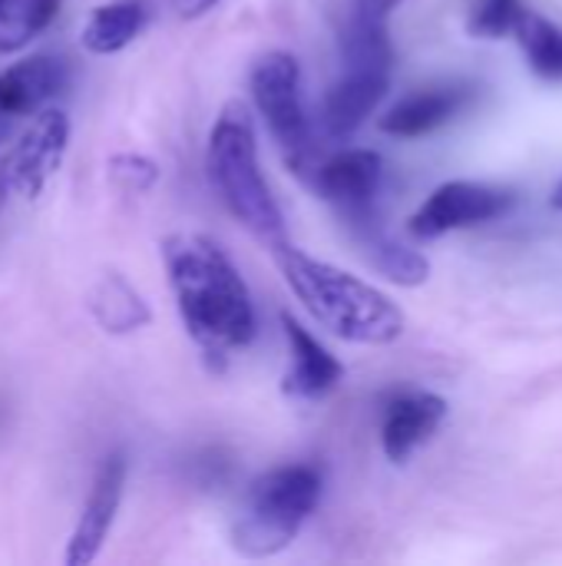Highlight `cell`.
<instances>
[{
  "label": "cell",
  "instance_id": "1",
  "mask_svg": "<svg viewBox=\"0 0 562 566\" xmlns=\"http://www.w3.org/2000/svg\"><path fill=\"white\" fill-rule=\"evenodd\" d=\"M162 262L189 338L202 358L222 371L229 358L255 338V305L245 279L229 252L199 232L169 235L162 242Z\"/></svg>",
  "mask_w": 562,
  "mask_h": 566
},
{
  "label": "cell",
  "instance_id": "2",
  "mask_svg": "<svg viewBox=\"0 0 562 566\" xmlns=\"http://www.w3.org/2000/svg\"><path fill=\"white\" fill-rule=\"evenodd\" d=\"M272 259L295 298L331 335L354 345H391L404 335V312L364 279L311 259L291 242L278 245Z\"/></svg>",
  "mask_w": 562,
  "mask_h": 566
},
{
  "label": "cell",
  "instance_id": "3",
  "mask_svg": "<svg viewBox=\"0 0 562 566\" xmlns=\"http://www.w3.org/2000/svg\"><path fill=\"white\" fill-rule=\"evenodd\" d=\"M209 182L215 186L225 209L268 249L288 242L285 216L262 176L258 163V139L255 123L248 116V106L242 99H232L222 106L212 133H209V153H205Z\"/></svg>",
  "mask_w": 562,
  "mask_h": 566
},
{
  "label": "cell",
  "instance_id": "4",
  "mask_svg": "<svg viewBox=\"0 0 562 566\" xmlns=\"http://www.w3.org/2000/svg\"><path fill=\"white\" fill-rule=\"evenodd\" d=\"M321 501V471L315 464H285L252 481L242 511L229 531L232 551L245 560H265L291 547Z\"/></svg>",
  "mask_w": 562,
  "mask_h": 566
},
{
  "label": "cell",
  "instance_id": "5",
  "mask_svg": "<svg viewBox=\"0 0 562 566\" xmlns=\"http://www.w3.org/2000/svg\"><path fill=\"white\" fill-rule=\"evenodd\" d=\"M252 96L288 169L308 182L321 159H318V143H315V129L308 119L305 93H301L298 60L285 50L262 53L252 66Z\"/></svg>",
  "mask_w": 562,
  "mask_h": 566
},
{
  "label": "cell",
  "instance_id": "6",
  "mask_svg": "<svg viewBox=\"0 0 562 566\" xmlns=\"http://www.w3.org/2000/svg\"><path fill=\"white\" fill-rule=\"evenodd\" d=\"M70 146V119L63 109H43L0 163V186L20 199H36L60 169Z\"/></svg>",
  "mask_w": 562,
  "mask_h": 566
},
{
  "label": "cell",
  "instance_id": "7",
  "mask_svg": "<svg viewBox=\"0 0 562 566\" xmlns=\"http://www.w3.org/2000/svg\"><path fill=\"white\" fill-rule=\"evenodd\" d=\"M510 202H513V196L507 189L454 179V182L437 186L424 199V206L411 216L407 229L414 239H441L454 229H467V226L500 219L510 209Z\"/></svg>",
  "mask_w": 562,
  "mask_h": 566
},
{
  "label": "cell",
  "instance_id": "8",
  "mask_svg": "<svg viewBox=\"0 0 562 566\" xmlns=\"http://www.w3.org/2000/svg\"><path fill=\"white\" fill-rule=\"evenodd\" d=\"M126 474H129V464H126V454L123 451H113V454L103 458V464L96 468L89 497H86V504L79 511V521H76V527L70 534L63 564L86 566L99 557V551H103V544H106V537L113 531L116 511L123 504Z\"/></svg>",
  "mask_w": 562,
  "mask_h": 566
},
{
  "label": "cell",
  "instance_id": "9",
  "mask_svg": "<svg viewBox=\"0 0 562 566\" xmlns=\"http://www.w3.org/2000/svg\"><path fill=\"white\" fill-rule=\"evenodd\" d=\"M348 235L354 239L358 252L391 282L397 285H424L427 275H431V262L417 252V249H407L404 242H397L388 226L381 222V209L378 202H364V206H354V209H341L338 212Z\"/></svg>",
  "mask_w": 562,
  "mask_h": 566
},
{
  "label": "cell",
  "instance_id": "10",
  "mask_svg": "<svg viewBox=\"0 0 562 566\" xmlns=\"http://www.w3.org/2000/svg\"><path fill=\"white\" fill-rule=\"evenodd\" d=\"M391 86V66L341 63V76L331 83L321 103V126L331 139L354 136L364 119L378 109Z\"/></svg>",
  "mask_w": 562,
  "mask_h": 566
},
{
  "label": "cell",
  "instance_id": "11",
  "mask_svg": "<svg viewBox=\"0 0 562 566\" xmlns=\"http://www.w3.org/2000/svg\"><path fill=\"white\" fill-rule=\"evenodd\" d=\"M282 332L288 342V371L282 391L298 401H318L344 378V365L288 312H282Z\"/></svg>",
  "mask_w": 562,
  "mask_h": 566
},
{
  "label": "cell",
  "instance_id": "12",
  "mask_svg": "<svg viewBox=\"0 0 562 566\" xmlns=\"http://www.w3.org/2000/svg\"><path fill=\"white\" fill-rule=\"evenodd\" d=\"M308 182L325 202L335 206V212L378 202L384 182V159L374 149H344L318 163Z\"/></svg>",
  "mask_w": 562,
  "mask_h": 566
},
{
  "label": "cell",
  "instance_id": "13",
  "mask_svg": "<svg viewBox=\"0 0 562 566\" xmlns=\"http://www.w3.org/2000/svg\"><path fill=\"white\" fill-rule=\"evenodd\" d=\"M447 418V401L431 391H397L384 405L381 421V448L388 461L404 464L424 441L434 438V431Z\"/></svg>",
  "mask_w": 562,
  "mask_h": 566
},
{
  "label": "cell",
  "instance_id": "14",
  "mask_svg": "<svg viewBox=\"0 0 562 566\" xmlns=\"http://www.w3.org/2000/svg\"><path fill=\"white\" fill-rule=\"evenodd\" d=\"M470 96H474V90L464 83L424 86V90L404 96L401 103H394L381 116V129L388 136H401V139L427 136V133L441 129L444 123H450L464 106H470Z\"/></svg>",
  "mask_w": 562,
  "mask_h": 566
},
{
  "label": "cell",
  "instance_id": "15",
  "mask_svg": "<svg viewBox=\"0 0 562 566\" xmlns=\"http://www.w3.org/2000/svg\"><path fill=\"white\" fill-rule=\"evenodd\" d=\"M66 86V63L60 56H30L0 73V116L13 119L40 109Z\"/></svg>",
  "mask_w": 562,
  "mask_h": 566
},
{
  "label": "cell",
  "instance_id": "16",
  "mask_svg": "<svg viewBox=\"0 0 562 566\" xmlns=\"http://www.w3.org/2000/svg\"><path fill=\"white\" fill-rule=\"evenodd\" d=\"M146 27V7L142 0H116V3H103L89 13L79 40L89 53L96 56H109L119 53L123 46H129Z\"/></svg>",
  "mask_w": 562,
  "mask_h": 566
},
{
  "label": "cell",
  "instance_id": "17",
  "mask_svg": "<svg viewBox=\"0 0 562 566\" xmlns=\"http://www.w3.org/2000/svg\"><path fill=\"white\" fill-rule=\"evenodd\" d=\"M89 312L96 325L109 335H129L149 325L152 312L142 295L123 275H103L99 285L89 292Z\"/></svg>",
  "mask_w": 562,
  "mask_h": 566
},
{
  "label": "cell",
  "instance_id": "18",
  "mask_svg": "<svg viewBox=\"0 0 562 566\" xmlns=\"http://www.w3.org/2000/svg\"><path fill=\"white\" fill-rule=\"evenodd\" d=\"M513 33H517L537 76L562 80V30L553 20H547L533 10H520Z\"/></svg>",
  "mask_w": 562,
  "mask_h": 566
},
{
  "label": "cell",
  "instance_id": "19",
  "mask_svg": "<svg viewBox=\"0 0 562 566\" xmlns=\"http://www.w3.org/2000/svg\"><path fill=\"white\" fill-rule=\"evenodd\" d=\"M63 0H0V53L23 50L33 36H40Z\"/></svg>",
  "mask_w": 562,
  "mask_h": 566
},
{
  "label": "cell",
  "instance_id": "20",
  "mask_svg": "<svg viewBox=\"0 0 562 566\" xmlns=\"http://www.w3.org/2000/svg\"><path fill=\"white\" fill-rule=\"evenodd\" d=\"M520 10H523L520 0H477L467 27L474 36H503V33H513Z\"/></svg>",
  "mask_w": 562,
  "mask_h": 566
},
{
  "label": "cell",
  "instance_id": "21",
  "mask_svg": "<svg viewBox=\"0 0 562 566\" xmlns=\"http://www.w3.org/2000/svg\"><path fill=\"white\" fill-rule=\"evenodd\" d=\"M109 176L116 179L119 189L126 192H149L159 179V166L149 159V156H139V153H119L109 159Z\"/></svg>",
  "mask_w": 562,
  "mask_h": 566
},
{
  "label": "cell",
  "instance_id": "22",
  "mask_svg": "<svg viewBox=\"0 0 562 566\" xmlns=\"http://www.w3.org/2000/svg\"><path fill=\"white\" fill-rule=\"evenodd\" d=\"M397 3H401V0H354L351 17H358V20H371V23H388L391 10H394Z\"/></svg>",
  "mask_w": 562,
  "mask_h": 566
},
{
  "label": "cell",
  "instance_id": "23",
  "mask_svg": "<svg viewBox=\"0 0 562 566\" xmlns=\"http://www.w3.org/2000/svg\"><path fill=\"white\" fill-rule=\"evenodd\" d=\"M215 3H219V0H176V10H179L182 20H195V17H202V13H209Z\"/></svg>",
  "mask_w": 562,
  "mask_h": 566
},
{
  "label": "cell",
  "instance_id": "24",
  "mask_svg": "<svg viewBox=\"0 0 562 566\" xmlns=\"http://www.w3.org/2000/svg\"><path fill=\"white\" fill-rule=\"evenodd\" d=\"M550 206H553V209H560V212H562V182L556 186V189H553V196H550Z\"/></svg>",
  "mask_w": 562,
  "mask_h": 566
},
{
  "label": "cell",
  "instance_id": "25",
  "mask_svg": "<svg viewBox=\"0 0 562 566\" xmlns=\"http://www.w3.org/2000/svg\"><path fill=\"white\" fill-rule=\"evenodd\" d=\"M3 129H7V116H0V139H3Z\"/></svg>",
  "mask_w": 562,
  "mask_h": 566
}]
</instances>
